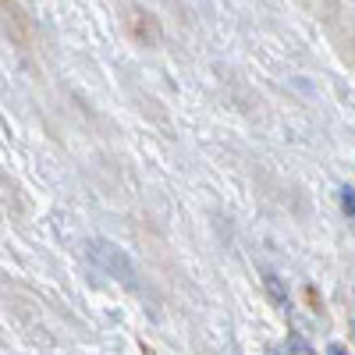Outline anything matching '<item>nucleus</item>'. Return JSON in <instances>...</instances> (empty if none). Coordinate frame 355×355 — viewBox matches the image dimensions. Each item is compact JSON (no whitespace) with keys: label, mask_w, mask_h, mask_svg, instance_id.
I'll list each match as a JSON object with an SVG mask.
<instances>
[{"label":"nucleus","mask_w":355,"mask_h":355,"mask_svg":"<svg viewBox=\"0 0 355 355\" xmlns=\"http://www.w3.org/2000/svg\"><path fill=\"white\" fill-rule=\"evenodd\" d=\"M263 284L270 288V295H274L277 309H284V306H288V295H284V284H281V277H277V274H263Z\"/></svg>","instance_id":"1"},{"label":"nucleus","mask_w":355,"mask_h":355,"mask_svg":"<svg viewBox=\"0 0 355 355\" xmlns=\"http://www.w3.org/2000/svg\"><path fill=\"white\" fill-rule=\"evenodd\" d=\"M284 348H288V355H316V352H313V345H309L302 334H288Z\"/></svg>","instance_id":"2"},{"label":"nucleus","mask_w":355,"mask_h":355,"mask_svg":"<svg viewBox=\"0 0 355 355\" xmlns=\"http://www.w3.org/2000/svg\"><path fill=\"white\" fill-rule=\"evenodd\" d=\"M338 199H341V210L355 220V189H348V185H345V189L338 192Z\"/></svg>","instance_id":"3"},{"label":"nucleus","mask_w":355,"mask_h":355,"mask_svg":"<svg viewBox=\"0 0 355 355\" xmlns=\"http://www.w3.org/2000/svg\"><path fill=\"white\" fill-rule=\"evenodd\" d=\"M327 355H348V352H345L341 345H331V348H327Z\"/></svg>","instance_id":"4"},{"label":"nucleus","mask_w":355,"mask_h":355,"mask_svg":"<svg viewBox=\"0 0 355 355\" xmlns=\"http://www.w3.org/2000/svg\"><path fill=\"white\" fill-rule=\"evenodd\" d=\"M352 327H355V323H352Z\"/></svg>","instance_id":"5"},{"label":"nucleus","mask_w":355,"mask_h":355,"mask_svg":"<svg viewBox=\"0 0 355 355\" xmlns=\"http://www.w3.org/2000/svg\"><path fill=\"white\" fill-rule=\"evenodd\" d=\"M277 355H281V352H277Z\"/></svg>","instance_id":"6"}]
</instances>
